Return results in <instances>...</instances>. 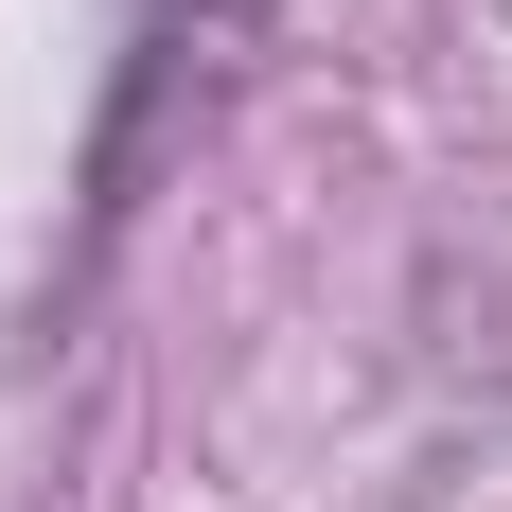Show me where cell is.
Wrapping results in <instances>:
<instances>
[{
    "mask_svg": "<svg viewBox=\"0 0 512 512\" xmlns=\"http://www.w3.org/2000/svg\"><path fill=\"white\" fill-rule=\"evenodd\" d=\"M212 18H230V0H212Z\"/></svg>",
    "mask_w": 512,
    "mask_h": 512,
    "instance_id": "cell-1",
    "label": "cell"
}]
</instances>
